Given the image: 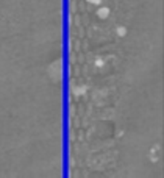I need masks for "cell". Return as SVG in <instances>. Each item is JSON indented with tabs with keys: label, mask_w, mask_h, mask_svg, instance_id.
<instances>
[]
</instances>
